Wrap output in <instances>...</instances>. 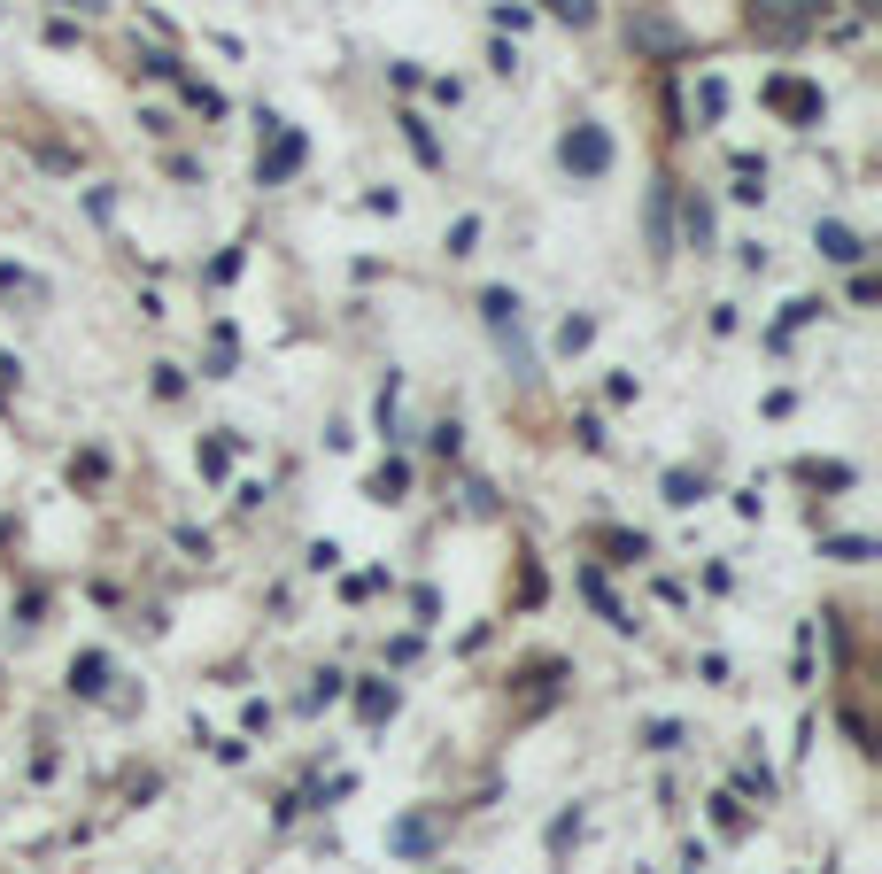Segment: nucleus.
Wrapping results in <instances>:
<instances>
[{"mask_svg": "<svg viewBox=\"0 0 882 874\" xmlns=\"http://www.w3.org/2000/svg\"><path fill=\"white\" fill-rule=\"evenodd\" d=\"M627 39H635V47H650V55H681V31L666 24V16H635V24H627Z\"/></svg>", "mask_w": 882, "mask_h": 874, "instance_id": "nucleus-7", "label": "nucleus"}, {"mask_svg": "<svg viewBox=\"0 0 882 874\" xmlns=\"http://www.w3.org/2000/svg\"><path fill=\"white\" fill-rule=\"evenodd\" d=\"M0 294H39V279H31V271H16V263H0Z\"/></svg>", "mask_w": 882, "mask_h": 874, "instance_id": "nucleus-24", "label": "nucleus"}, {"mask_svg": "<svg viewBox=\"0 0 882 874\" xmlns=\"http://www.w3.org/2000/svg\"><path fill=\"white\" fill-rule=\"evenodd\" d=\"M140 70H147V78H178V55H171V47H147Z\"/></svg>", "mask_w": 882, "mask_h": 874, "instance_id": "nucleus-23", "label": "nucleus"}, {"mask_svg": "<svg viewBox=\"0 0 882 874\" xmlns=\"http://www.w3.org/2000/svg\"><path fill=\"white\" fill-rule=\"evenodd\" d=\"M643 743H650V751H674V743H681V728H674V720H650V728H643Z\"/></svg>", "mask_w": 882, "mask_h": 874, "instance_id": "nucleus-25", "label": "nucleus"}, {"mask_svg": "<svg viewBox=\"0 0 882 874\" xmlns=\"http://www.w3.org/2000/svg\"><path fill=\"white\" fill-rule=\"evenodd\" d=\"M178 93H186V109H202V117H225V93L202 86V78H178Z\"/></svg>", "mask_w": 882, "mask_h": 874, "instance_id": "nucleus-13", "label": "nucleus"}, {"mask_svg": "<svg viewBox=\"0 0 882 874\" xmlns=\"http://www.w3.org/2000/svg\"><path fill=\"white\" fill-rule=\"evenodd\" d=\"M588 341H596V318H565V325H558V349H565V356L588 349Z\"/></svg>", "mask_w": 882, "mask_h": 874, "instance_id": "nucleus-17", "label": "nucleus"}, {"mask_svg": "<svg viewBox=\"0 0 882 874\" xmlns=\"http://www.w3.org/2000/svg\"><path fill=\"white\" fill-rule=\"evenodd\" d=\"M542 8H550V16H558V24H596V0H542Z\"/></svg>", "mask_w": 882, "mask_h": 874, "instance_id": "nucleus-16", "label": "nucleus"}, {"mask_svg": "<svg viewBox=\"0 0 882 874\" xmlns=\"http://www.w3.org/2000/svg\"><path fill=\"white\" fill-rule=\"evenodd\" d=\"M697 109H705V117H720V109H728V86H720V78H705V86H697Z\"/></svg>", "mask_w": 882, "mask_h": 874, "instance_id": "nucleus-26", "label": "nucleus"}, {"mask_svg": "<svg viewBox=\"0 0 882 874\" xmlns=\"http://www.w3.org/2000/svg\"><path fill=\"white\" fill-rule=\"evenodd\" d=\"M604 550H612L619 565H635V557H650V542H643V534H604Z\"/></svg>", "mask_w": 882, "mask_h": 874, "instance_id": "nucleus-19", "label": "nucleus"}, {"mask_svg": "<svg viewBox=\"0 0 882 874\" xmlns=\"http://www.w3.org/2000/svg\"><path fill=\"white\" fill-rule=\"evenodd\" d=\"M697 496H705L697 472H666V503H697Z\"/></svg>", "mask_w": 882, "mask_h": 874, "instance_id": "nucleus-18", "label": "nucleus"}, {"mask_svg": "<svg viewBox=\"0 0 882 874\" xmlns=\"http://www.w3.org/2000/svg\"><path fill=\"white\" fill-rule=\"evenodd\" d=\"M302 155H310V140H302V132H287V124H271V147L256 155V178H264V186H279V178L302 171Z\"/></svg>", "mask_w": 882, "mask_h": 874, "instance_id": "nucleus-4", "label": "nucleus"}, {"mask_svg": "<svg viewBox=\"0 0 882 874\" xmlns=\"http://www.w3.org/2000/svg\"><path fill=\"white\" fill-rule=\"evenodd\" d=\"M681 225H689V248L705 256V248H712V202H705V194H689V202H681Z\"/></svg>", "mask_w": 882, "mask_h": 874, "instance_id": "nucleus-10", "label": "nucleus"}, {"mask_svg": "<svg viewBox=\"0 0 882 874\" xmlns=\"http://www.w3.org/2000/svg\"><path fill=\"white\" fill-rule=\"evenodd\" d=\"M813 248H821L828 263H859V256H867V240H859L852 225H836V217H828V225H813Z\"/></svg>", "mask_w": 882, "mask_h": 874, "instance_id": "nucleus-6", "label": "nucleus"}, {"mask_svg": "<svg viewBox=\"0 0 882 874\" xmlns=\"http://www.w3.org/2000/svg\"><path fill=\"white\" fill-rule=\"evenodd\" d=\"M797 472H805L813 488H852V472H844V465H797Z\"/></svg>", "mask_w": 882, "mask_h": 874, "instance_id": "nucleus-22", "label": "nucleus"}, {"mask_svg": "<svg viewBox=\"0 0 882 874\" xmlns=\"http://www.w3.org/2000/svg\"><path fill=\"white\" fill-rule=\"evenodd\" d=\"M434 844V828H426V820H403V828H395V851H426Z\"/></svg>", "mask_w": 882, "mask_h": 874, "instance_id": "nucleus-20", "label": "nucleus"}, {"mask_svg": "<svg viewBox=\"0 0 882 874\" xmlns=\"http://www.w3.org/2000/svg\"><path fill=\"white\" fill-rule=\"evenodd\" d=\"M225 457H233V434H217V441H202V472H225Z\"/></svg>", "mask_w": 882, "mask_h": 874, "instance_id": "nucleus-27", "label": "nucleus"}, {"mask_svg": "<svg viewBox=\"0 0 882 874\" xmlns=\"http://www.w3.org/2000/svg\"><path fill=\"white\" fill-rule=\"evenodd\" d=\"M573 836H581V813H558V820H550V844H558V851L573 844Z\"/></svg>", "mask_w": 882, "mask_h": 874, "instance_id": "nucleus-30", "label": "nucleus"}, {"mask_svg": "<svg viewBox=\"0 0 882 874\" xmlns=\"http://www.w3.org/2000/svg\"><path fill=\"white\" fill-rule=\"evenodd\" d=\"M472 240H480V217H457L449 225V256H472Z\"/></svg>", "mask_w": 882, "mask_h": 874, "instance_id": "nucleus-21", "label": "nucleus"}, {"mask_svg": "<svg viewBox=\"0 0 882 874\" xmlns=\"http://www.w3.org/2000/svg\"><path fill=\"white\" fill-rule=\"evenodd\" d=\"M356 712H364V720H387V712H395V689L364 681V689H356Z\"/></svg>", "mask_w": 882, "mask_h": 874, "instance_id": "nucleus-14", "label": "nucleus"}, {"mask_svg": "<svg viewBox=\"0 0 882 874\" xmlns=\"http://www.w3.org/2000/svg\"><path fill=\"white\" fill-rule=\"evenodd\" d=\"M403 488H411V465H403V457H387V465L364 480V496H380V503H403Z\"/></svg>", "mask_w": 882, "mask_h": 874, "instance_id": "nucleus-8", "label": "nucleus"}, {"mask_svg": "<svg viewBox=\"0 0 882 874\" xmlns=\"http://www.w3.org/2000/svg\"><path fill=\"white\" fill-rule=\"evenodd\" d=\"M581 596H588V604H596L604 619H612V627H635V619H627V604H619L612 588H604V573H581Z\"/></svg>", "mask_w": 882, "mask_h": 874, "instance_id": "nucleus-11", "label": "nucleus"}, {"mask_svg": "<svg viewBox=\"0 0 882 874\" xmlns=\"http://www.w3.org/2000/svg\"><path fill=\"white\" fill-rule=\"evenodd\" d=\"M666 217H674V194H650V240H658V248H674V225H666Z\"/></svg>", "mask_w": 882, "mask_h": 874, "instance_id": "nucleus-15", "label": "nucleus"}, {"mask_svg": "<svg viewBox=\"0 0 882 874\" xmlns=\"http://www.w3.org/2000/svg\"><path fill=\"white\" fill-rule=\"evenodd\" d=\"M480 318H488V333L503 341L511 372L534 379V349H527V333H519V294H511V287H488V294H480Z\"/></svg>", "mask_w": 882, "mask_h": 874, "instance_id": "nucleus-1", "label": "nucleus"}, {"mask_svg": "<svg viewBox=\"0 0 882 874\" xmlns=\"http://www.w3.org/2000/svg\"><path fill=\"white\" fill-rule=\"evenodd\" d=\"M766 101L790 124H821V86H805V78H766Z\"/></svg>", "mask_w": 882, "mask_h": 874, "instance_id": "nucleus-5", "label": "nucleus"}, {"mask_svg": "<svg viewBox=\"0 0 882 874\" xmlns=\"http://www.w3.org/2000/svg\"><path fill=\"white\" fill-rule=\"evenodd\" d=\"M805 24H813V0H751L759 39H805Z\"/></svg>", "mask_w": 882, "mask_h": 874, "instance_id": "nucleus-3", "label": "nucleus"}, {"mask_svg": "<svg viewBox=\"0 0 882 874\" xmlns=\"http://www.w3.org/2000/svg\"><path fill=\"white\" fill-rule=\"evenodd\" d=\"M333 697H341V673H318V689H310V697H302V704L318 712V704H333Z\"/></svg>", "mask_w": 882, "mask_h": 874, "instance_id": "nucleus-29", "label": "nucleus"}, {"mask_svg": "<svg viewBox=\"0 0 882 874\" xmlns=\"http://www.w3.org/2000/svg\"><path fill=\"white\" fill-rule=\"evenodd\" d=\"M8 372H16V364H8V356H0V403H8Z\"/></svg>", "mask_w": 882, "mask_h": 874, "instance_id": "nucleus-33", "label": "nucleus"}, {"mask_svg": "<svg viewBox=\"0 0 882 874\" xmlns=\"http://www.w3.org/2000/svg\"><path fill=\"white\" fill-rule=\"evenodd\" d=\"M70 689H78V697H101V689H109V658H101V650H86V658L70 666Z\"/></svg>", "mask_w": 882, "mask_h": 874, "instance_id": "nucleus-9", "label": "nucleus"}, {"mask_svg": "<svg viewBox=\"0 0 882 874\" xmlns=\"http://www.w3.org/2000/svg\"><path fill=\"white\" fill-rule=\"evenodd\" d=\"M558 163L573 178H604L612 171V132H604V124H573V132L558 140Z\"/></svg>", "mask_w": 882, "mask_h": 874, "instance_id": "nucleus-2", "label": "nucleus"}, {"mask_svg": "<svg viewBox=\"0 0 882 874\" xmlns=\"http://www.w3.org/2000/svg\"><path fill=\"white\" fill-rule=\"evenodd\" d=\"M395 124H403V140H411V155H418V163H441V147H434V132H426V117H411V109H403Z\"/></svg>", "mask_w": 882, "mask_h": 874, "instance_id": "nucleus-12", "label": "nucleus"}, {"mask_svg": "<svg viewBox=\"0 0 882 874\" xmlns=\"http://www.w3.org/2000/svg\"><path fill=\"white\" fill-rule=\"evenodd\" d=\"M573 434H581V449H604V418H588V410H581V418H573Z\"/></svg>", "mask_w": 882, "mask_h": 874, "instance_id": "nucleus-28", "label": "nucleus"}, {"mask_svg": "<svg viewBox=\"0 0 882 874\" xmlns=\"http://www.w3.org/2000/svg\"><path fill=\"white\" fill-rule=\"evenodd\" d=\"M55 8H78V16H101V8H109V0H55Z\"/></svg>", "mask_w": 882, "mask_h": 874, "instance_id": "nucleus-32", "label": "nucleus"}, {"mask_svg": "<svg viewBox=\"0 0 882 874\" xmlns=\"http://www.w3.org/2000/svg\"><path fill=\"white\" fill-rule=\"evenodd\" d=\"M70 472H78V480H109V457H101V449H86V457H78Z\"/></svg>", "mask_w": 882, "mask_h": 874, "instance_id": "nucleus-31", "label": "nucleus"}]
</instances>
